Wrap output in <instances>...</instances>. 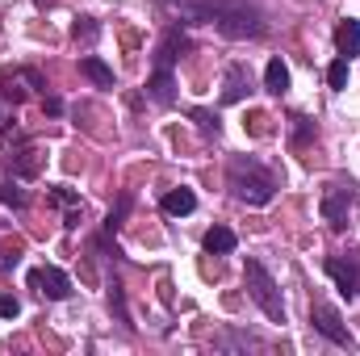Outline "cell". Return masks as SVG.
<instances>
[{"label": "cell", "mask_w": 360, "mask_h": 356, "mask_svg": "<svg viewBox=\"0 0 360 356\" xmlns=\"http://www.w3.org/2000/svg\"><path fill=\"white\" fill-rule=\"evenodd\" d=\"M155 4L180 30L214 25L231 42H252V38L269 34V21H264V13L252 0H155Z\"/></svg>", "instance_id": "cell-1"}, {"label": "cell", "mask_w": 360, "mask_h": 356, "mask_svg": "<svg viewBox=\"0 0 360 356\" xmlns=\"http://www.w3.org/2000/svg\"><path fill=\"white\" fill-rule=\"evenodd\" d=\"M226 189H231V197L239 205L264 210L281 193V177L272 172L264 160H256V155H231L226 160Z\"/></svg>", "instance_id": "cell-2"}, {"label": "cell", "mask_w": 360, "mask_h": 356, "mask_svg": "<svg viewBox=\"0 0 360 356\" xmlns=\"http://www.w3.org/2000/svg\"><path fill=\"white\" fill-rule=\"evenodd\" d=\"M188 46L193 42H188V34L180 25H168L164 38H160V46H155V63H151V76H147V96L155 105H164V109L176 105V59Z\"/></svg>", "instance_id": "cell-3"}, {"label": "cell", "mask_w": 360, "mask_h": 356, "mask_svg": "<svg viewBox=\"0 0 360 356\" xmlns=\"http://www.w3.org/2000/svg\"><path fill=\"white\" fill-rule=\"evenodd\" d=\"M243 285H248V298L269 314L272 323H285V298H281V289H276V281H272V272H269L264 260L248 256V265H243Z\"/></svg>", "instance_id": "cell-4"}, {"label": "cell", "mask_w": 360, "mask_h": 356, "mask_svg": "<svg viewBox=\"0 0 360 356\" xmlns=\"http://www.w3.org/2000/svg\"><path fill=\"white\" fill-rule=\"evenodd\" d=\"M352 205H360V184H352V180H331L319 197V214L331 231H348Z\"/></svg>", "instance_id": "cell-5"}, {"label": "cell", "mask_w": 360, "mask_h": 356, "mask_svg": "<svg viewBox=\"0 0 360 356\" xmlns=\"http://www.w3.org/2000/svg\"><path fill=\"white\" fill-rule=\"evenodd\" d=\"M46 89V76L38 68H0V101L4 105H25L30 96H42Z\"/></svg>", "instance_id": "cell-6"}, {"label": "cell", "mask_w": 360, "mask_h": 356, "mask_svg": "<svg viewBox=\"0 0 360 356\" xmlns=\"http://www.w3.org/2000/svg\"><path fill=\"white\" fill-rule=\"evenodd\" d=\"M310 327L323 336V340H331L335 348H348V352H360L356 340H352V331L344 327V314L331 306V302H314L310 306Z\"/></svg>", "instance_id": "cell-7"}, {"label": "cell", "mask_w": 360, "mask_h": 356, "mask_svg": "<svg viewBox=\"0 0 360 356\" xmlns=\"http://www.w3.org/2000/svg\"><path fill=\"white\" fill-rule=\"evenodd\" d=\"M30 289L38 293V298H46V302H68L72 298V276L63 272V268H55V265H38V268H30Z\"/></svg>", "instance_id": "cell-8"}, {"label": "cell", "mask_w": 360, "mask_h": 356, "mask_svg": "<svg viewBox=\"0 0 360 356\" xmlns=\"http://www.w3.org/2000/svg\"><path fill=\"white\" fill-rule=\"evenodd\" d=\"M323 272L335 281V289L348 298V302H356L360 298V252H344V256H327L323 260Z\"/></svg>", "instance_id": "cell-9"}, {"label": "cell", "mask_w": 360, "mask_h": 356, "mask_svg": "<svg viewBox=\"0 0 360 356\" xmlns=\"http://www.w3.org/2000/svg\"><path fill=\"white\" fill-rule=\"evenodd\" d=\"M4 168H8L17 180H38V177H42V168H46V151H42L38 143L21 139L17 147H8V160H4Z\"/></svg>", "instance_id": "cell-10"}, {"label": "cell", "mask_w": 360, "mask_h": 356, "mask_svg": "<svg viewBox=\"0 0 360 356\" xmlns=\"http://www.w3.org/2000/svg\"><path fill=\"white\" fill-rule=\"evenodd\" d=\"M46 205L63 214V227H68V231H76V227H80V218H84L80 189H72V184H51V189H46Z\"/></svg>", "instance_id": "cell-11"}, {"label": "cell", "mask_w": 360, "mask_h": 356, "mask_svg": "<svg viewBox=\"0 0 360 356\" xmlns=\"http://www.w3.org/2000/svg\"><path fill=\"white\" fill-rule=\"evenodd\" d=\"M252 89H256V80H252V68H248L243 59L226 63V76H222V105H239V101H243Z\"/></svg>", "instance_id": "cell-12"}, {"label": "cell", "mask_w": 360, "mask_h": 356, "mask_svg": "<svg viewBox=\"0 0 360 356\" xmlns=\"http://www.w3.org/2000/svg\"><path fill=\"white\" fill-rule=\"evenodd\" d=\"M214 352H264V340L252 336V331H239V327H222L214 340H210Z\"/></svg>", "instance_id": "cell-13"}, {"label": "cell", "mask_w": 360, "mask_h": 356, "mask_svg": "<svg viewBox=\"0 0 360 356\" xmlns=\"http://www.w3.org/2000/svg\"><path fill=\"white\" fill-rule=\"evenodd\" d=\"M105 289H109V314H113V323H122L126 331H134V319H130V306H126V285H122V276L113 268L105 276Z\"/></svg>", "instance_id": "cell-14"}, {"label": "cell", "mask_w": 360, "mask_h": 356, "mask_svg": "<svg viewBox=\"0 0 360 356\" xmlns=\"http://www.w3.org/2000/svg\"><path fill=\"white\" fill-rule=\"evenodd\" d=\"M160 210H164L168 218H188V214L197 210V193L184 189V184H180V189H168V193L160 197Z\"/></svg>", "instance_id": "cell-15"}, {"label": "cell", "mask_w": 360, "mask_h": 356, "mask_svg": "<svg viewBox=\"0 0 360 356\" xmlns=\"http://www.w3.org/2000/svg\"><path fill=\"white\" fill-rule=\"evenodd\" d=\"M80 76L89 80L92 89H117V76H113V68H109L105 59H96V55H84V59H80Z\"/></svg>", "instance_id": "cell-16"}, {"label": "cell", "mask_w": 360, "mask_h": 356, "mask_svg": "<svg viewBox=\"0 0 360 356\" xmlns=\"http://www.w3.org/2000/svg\"><path fill=\"white\" fill-rule=\"evenodd\" d=\"M314 139H319V122L306 117V113H289V147L302 151V147H310Z\"/></svg>", "instance_id": "cell-17"}, {"label": "cell", "mask_w": 360, "mask_h": 356, "mask_svg": "<svg viewBox=\"0 0 360 356\" xmlns=\"http://www.w3.org/2000/svg\"><path fill=\"white\" fill-rule=\"evenodd\" d=\"M335 51H340L344 59H356L360 55V21L356 17H344V21L335 25Z\"/></svg>", "instance_id": "cell-18"}, {"label": "cell", "mask_w": 360, "mask_h": 356, "mask_svg": "<svg viewBox=\"0 0 360 356\" xmlns=\"http://www.w3.org/2000/svg\"><path fill=\"white\" fill-rule=\"evenodd\" d=\"M201 243H205V252H210V256H231V252L239 248L235 231H231V227H222V222H214V227L205 231V239H201Z\"/></svg>", "instance_id": "cell-19"}, {"label": "cell", "mask_w": 360, "mask_h": 356, "mask_svg": "<svg viewBox=\"0 0 360 356\" xmlns=\"http://www.w3.org/2000/svg\"><path fill=\"white\" fill-rule=\"evenodd\" d=\"M21 184H25V180H17L8 168H4V172H0V205H8V210H25V205H30V193H25Z\"/></svg>", "instance_id": "cell-20"}, {"label": "cell", "mask_w": 360, "mask_h": 356, "mask_svg": "<svg viewBox=\"0 0 360 356\" xmlns=\"http://www.w3.org/2000/svg\"><path fill=\"white\" fill-rule=\"evenodd\" d=\"M264 92H272V96H285L289 92V68H285L281 55H272L269 63H264Z\"/></svg>", "instance_id": "cell-21"}, {"label": "cell", "mask_w": 360, "mask_h": 356, "mask_svg": "<svg viewBox=\"0 0 360 356\" xmlns=\"http://www.w3.org/2000/svg\"><path fill=\"white\" fill-rule=\"evenodd\" d=\"M188 113V122H197V130H201V139H222V117L214 113V109H201V105H193V109H184Z\"/></svg>", "instance_id": "cell-22"}, {"label": "cell", "mask_w": 360, "mask_h": 356, "mask_svg": "<svg viewBox=\"0 0 360 356\" xmlns=\"http://www.w3.org/2000/svg\"><path fill=\"white\" fill-rule=\"evenodd\" d=\"M130 210H134V193L126 189V193H117V205L105 214V222H101V231H109V235H117L122 227H126V218H130Z\"/></svg>", "instance_id": "cell-23"}, {"label": "cell", "mask_w": 360, "mask_h": 356, "mask_svg": "<svg viewBox=\"0 0 360 356\" xmlns=\"http://www.w3.org/2000/svg\"><path fill=\"white\" fill-rule=\"evenodd\" d=\"M72 38H76V42H84V46H92V42L101 38V21H96V17H76Z\"/></svg>", "instance_id": "cell-24"}, {"label": "cell", "mask_w": 360, "mask_h": 356, "mask_svg": "<svg viewBox=\"0 0 360 356\" xmlns=\"http://www.w3.org/2000/svg\"><path fill=\"white\" fill-rule=\"evenodd\" d=\"M348 63H352V59L335 55V59H331V68H327V84H331L335 92H344V89H348Z\"/></svg>", "instance_id": "cell-25"}, {"label": "cell", "mask_w": 360, "mask_h": 356, "mask_svg": "<svg viewBox=\"0 0 360 356\" xmlns=\"http://www.w3.org/2000/svg\"><path fill=\"white\" fill-rule=\"evenodd\" d=\"M63 109H68V105H63V96L42 92V113H46V117H63Z\"/></svg>", "instance_id": "cell-26"}, {"label": "cell", "mask_w": 360, "mask_h": 356, "mask_svg": "<svg viewBox=\"0 0 360 356\" xmlns=\"http://www.w3.org/2000/svg\"><path fill=\"white\" fill-rule=\"evenodd\" d=\"M21 314V302L13 293H0V319H17Z\"/></svg>", "instance_id": "cell-27"}, {"label": "cell", "mask_w": 360, "mask_h": 356, "mask_svg": "<svg viewBox=\"0 0 360 356\" xmlns=\"http://www.w3.org/2000/svg\"><path fill=\"white\" fill-rule=\"evenodd\" d=\"M0 227H4V222H0Z\"/></svg>", "instance_id": "cell-28"}]
</instances>
